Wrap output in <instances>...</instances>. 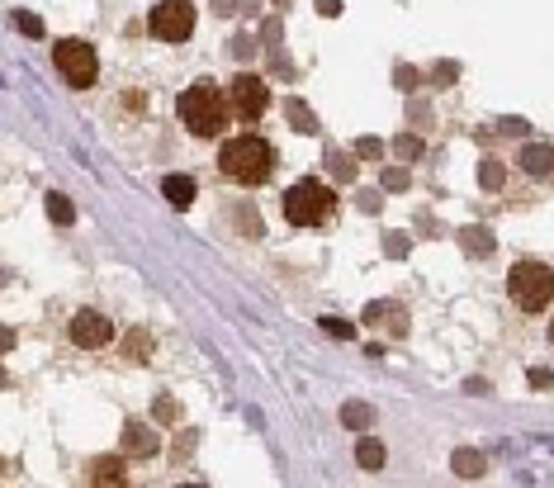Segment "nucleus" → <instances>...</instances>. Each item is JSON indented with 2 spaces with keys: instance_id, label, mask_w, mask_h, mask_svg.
Listing matches in <instances>:
<instances>
[{
  "instance_id": "nucleus-1",
  "label": "nucleus",
  "mask_w": 554,
  "mask_h": 488,
  "mask_svg": "<svg viewBox=\"0 0 554 488\" xmlns=\"http://www.w3.org/2000/svg\"><path fill=\"white\" fill-rule=\"evenodd\" d=\"M218 171L233 185L251 190V185H266L270 171H275V147L256 133H242V138H228L223 152H218Z\"/></svg>"
},
{
  "instance_id": "nucleus-9",
  "label": "nucleus",
  "mask_w": 554,
  "mask_h": 488,
  "mask_svg": "<svg viewBox=\"0 0 554 488\" xmlns=\"http://www.w3.org/2000/svg\"><path fill=\"white\" fill-rule=\"evenodd\" d=\"M161 190H166V199H171L176 209L195 204V181H190V176H166V181H161Z\"/></svg>"
},
{
  "instance_id": "nucleus-8",
  "label": "nucleus",
  "mask_w": 554,
  "mask_h": 488,
  "mask_svg": "<svg viewBox=\"0 0 554 488\" xmlns=\"http://www.w3.org/2000/svg\"><path fill=\"white\" fill-rule=\"evenodd\" d=\"M67 332H72V342L86 346V351H100V346H109V337H114L109 318H105V313H95V308H81V313H72Z\"/></svg>"
},
{
  "instance_id": "nucleus-3",
  "label": "nucleus",
  "mask_w": 554,
  "mask_h": 488,
  "mask_svg": "<svg viewBox=\"0 0 554 488\" xmlns=\"http://www.w3.org/2000/svg\"><path fill=\"white\" fill-rule=\"evenodd\" d=\"M507 294L521 313H540V308L554 304V271L540 261H517L507 275Z\"/></svg>"
},
{
  "instance_id": "nucleus-10",
  "label": "nucleus",
  "mask_w": 554,
  "mask_h": 488,
  "mask_svg": "<svg viewBox=\"0 0 554 488\" xmlns=\"http://www.w3.org/2000/svg\"><path fill=\"white\" fill-rule=\"evenodd\" d=\"M90 484H124V465H119V460H100V465L90 470Z\"/></svg>"
},
{
  "instance_id": "nucleus-12",
  "label": "nucleus",
  "mask_w": 554,
  "mask_h": 488,
  "mask_svg": "<svg viewBox=\"0 0 554 488\" xmlns=\"http://www.w3.org/2000/svg\"><path fill=\"white\" fill-rule=\"evenodd\" d=\"M128 451H133V455H152V451H157V441H152V432H143V427H128Z\"/></svg>"
},
{
  "instance_id": "nucleus-6",
  "label": "nucleus",
  "mask_w": 554,
  "mask_h": 488,
  "mask_svg": "<svg viewBox=\"0 0 554 488\" xmlns=\"http://www.w3.org/2000/svg\"><path fill=\"white\" fill-rule=\"evenodd\" d=\"M147 29L161 43H185L195 34V5L190 0H157L152 15H147Z\"/></svg>"
},
{
  "instance_id": "nucleus-16",
  "label": "nucleus",
  "mask_w": 554,
  "mask_h": 488,
  "mask_svg": "<svg viewBox=\"0 0 554 488\" xmlns=\"http://www.w3.org/2000/svg\"><path fill=\"white\" fill-rule=\"evenodd\" d=\"M322 327H327V332H332V337H351V327L341 323V318H327V323H322Z\"/></svg>"
},
{
  "instance_id": "nucleus-11",
  "label": "nucleus",
  "mask_w": 554,
  "mask_h": 488,
  "mask_svg": "<svg viewBox=\"0 0 554 488\" xmlns=\"http://www.w3.org/2000/svg\"><path fill=\"white\" fill-rule=\"evenodd\" d=\"M356 460L365 465V470H379V465H384V446H379V441H360Z\"/></svg>"
},
{
  "instance_id": "nucleus-13",
  "label": "nucleus",
  "mask_w": 554,
  "mask_h": 488,
  "mask_svg": "<svg viewBox=\"0 0 554 488\" xmlns=\"http://www.w3.org/2000/svg\"><path fill=\"white\" fill-rule=\"evenodd\" d=\"M521 166H536V171H550V166H554V152H550V147H531V152H521Z\"/></svg>"
},
{
  "instance_id": "nucleus-15",
  "label": "nucleus",
  "mask_w": 554,
  "mask_h": 488,
  "mask_svg": "<svg viewBox=\"0 0 554 488\" xmlns=\"http://www.w3.org/2000/svg\"><path fill=\"white\" fill-rule=\"evenodd\" d=\"M346 422H351V427H365V422H370V408H346Z\"/></svg>"
},
{
  "instance_id": "nucleus-2",
  "label": "nucleus",
  "mask_w": 554,
  "mask_h": 488,
  "mask_svg": "<svg viewBox=\"0 0 554 488\" xmlns=\"http://www.w3.org/2000/svg\"><path fill=\"white\" fill-rule=\"evenodd\" d=\"M176 114L195 138H218L237 109H233V95H223L214 81H199V86H190V91L176 100Z\"/></svg>"
},
{
  "instance_id": "nucleus-4",
  "label": "nucleus",
  "mask_w": 554,
  "mask_h": 488,
  "mask_svg": "<svg viewBox=\"0 0 554 488\" xmlns=\"http://www.w3.org/2000/svg\"><path fill=\"white\" fill-rule=\"evenodd\" d=\"M285 214L299 228H318V223H327V218L337 214V195L322 181H299L285 190Z\"/></svg>"
},
{
  "instance_id": "nucleus-17",
  "label": "nucleus",
  "mask_w": 554,
  "mask_h": 488,
  "mask_svg": "<svg viewBox=\"0 0 554 488\" xmlns=\"http://www.w3.org/2000/svg\"><path fill=\"white\" fill-rule=\"evenodd\" d=\"M550 342H554V323H550Z\"/></svg>"
},
{
  "instance_id": "nucleus-14",
  "label": "nucleus",
  "mask_w": 554,
  "mask_h": 488,
  "mask_svg": "<svg viewBox=\"0 0 554 488\" xmlns=\"http://www.w3.org/2000/svg\"><path fill=\"white\" fill-rule=\"evenodd\" d=\"M48 214H53V223H72V218H76V209H72V199L48 195Z\"/></svg>"
},
{
  "instance_id": "nucleus-5",
  "label": "nucleus",
  "mask_w": 554,
  "mask_h": 488,
  "mask_svg": "<svg viewBox=\"0 0 554 488\" xmlns=\"http://www.w3.org/2000/svg\"><path fill=\"white\" fill-rule=\"evenodd\" d=\"M53 62H57V76H62L72 91H86V86H95V76H100V57H95V48L81 43V38H62L53 48Z\"/></svg>"
},
{
  "instance_id": "nucleus-7",
  "label": "nucleus",
  "mask_w": 554,
  "mask_h": 488,
  "mask_svg": "<svg viewBox=\"0 0 554 488\" xmlns=\"http://www.w3.org/2000/svg\"><path fill=\"white\" fill-rule=\"evenodd\" d=\"M233 109H237V119H261V114H266L270 109V91H266V81H261V76H237L233 81Z\"/></svg>"
}]
</instances>
